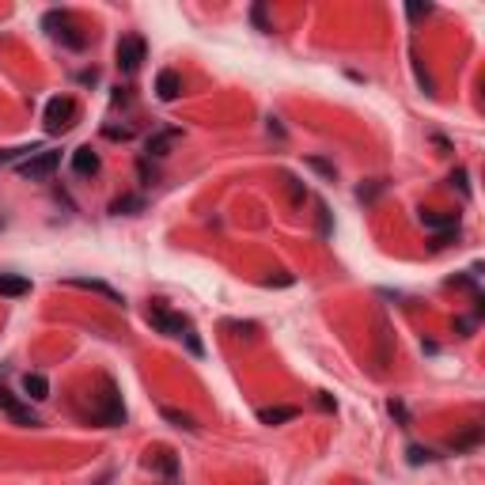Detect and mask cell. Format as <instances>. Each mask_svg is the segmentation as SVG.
I'll return each mask as SVG.
<instances>
[{"instance_id": "6da1fadb", "label": "cell", "mask_w": 485, "mask_h": 485, "mask_svg": "<svg viewBox=\"0 0 485 485\" xmlns=\"http://www.w3.org/2000/svg\"><path fill=\"white\" fill-rule=\"evenodd\" d=\"M57 163H61V152L42 148V152H34L31 160H23V163H19V175H23V178H31V182H42V178H50V175L57 171Z\"/></svg>"}, {"instance_id": "7a4b0ae2", "label": "cell", "mask_w": 485, "mask_h": 485, "mask_svg": "<svg viewBox=\"0 0 485 485\" xmlns=\"http://www.w3.org/2000/svg\"><path fill=\"white\" fill-rule=\"evenodd\" d=\"M144 53H148V46H144L141 34H121V42H118V68L121 72H137Z\"/></svg>"}, {"instance_id": "3957f363", "label": "cell", "mask_w": 485, "mask_h": 485, "mask_svg": "<svg viewBox=\"0 0 485 485\" xmlns=\"http://www.w3.org/2000/svg\"><path fill=\"white\" fill-rule=\"evenodd\" d=\"M72 118H76V103L72 99H53L46 106V129L50 133H65L72 126Z\"/></svg>"}, {"instance_id": "277c9868", "label": "cell", "mask_w": 485, "mask_h": 485, "mask_svg": "<svg viewBox=\"0 0 485 485\" xmlns=\"http://www.w3.org/2000/svg\"><path fill=\"white\" fill-rule=\"evenodd\" d=\"M148 326H152V330H160V334H171V337H182V334L190 330L182 315H171V311H163V307H152L148 311Z\"/></svg>"}, {"instance_id": "5b68a950", "label": "cell", "mask_w": 485, "mask_h": 485, "mask_svg": "<svg viewBox=\"0 0 485 485\" xmlns=\"http://www.w3.org/2000/svg\"><path fill=\"white\" fill-rule=\"evenodd\" d=\"M99 421L103 424H126V406H121V394H118V387L106 379V402H103V409H99Z\"/></svg>"}, {"instance_id": "8992f818", "label": "cell", "mask_w": 485, "mask_h": 485, "mask_svg": "<svg viewBox=\"0 0 485 485\" xmlns=\"http://www.w3.org/2000/svg\"><path fill=\"white\" fill-rule=\"evenodd\" d=\"M0 409H4V414H8L11 421H16V424H39V417H34L31 409L23 406L11 391H4V387H0Z\"/></svg>"}, {"instance_id": "52a82bcc", "label": "cell", "mask_w": 485, "mask_h": 485, "mask_svg": "<svg viewBox=\"0 0 485 485\" xmlns=\"http://www.w3.org/2000/svg\"><path fill=\"white\" fill-rule=\"evenodd\" d=\"M65 285H72V288H83V292H95V296H103V300L118 303V307H121V303H126V296H121V292H114V288L106 285V281H91V277H68Z\"/></svg>"}, {"instance_id": "ba28073f", "label": "cell", "mask_w": 485, "mask_h": 485, "mask_svg": "<svg viewBox=\"0 0 485 485\" xmlns=\"http://www.w3.org/2000/svg\"><path fill=\"white\" fill-rule=\"evenodd\" d=\"M178 91H182V80H178V72L163 68L160 76H155V95H160L163 103H175V99H178Z\"/></svg>"}, {"instance_id": "9c48e42d", "label": "cell", "mask_w": 485, "mask_h": 485, "mask_svg": "<svg viewBox=\"0 0 485 485\" xmlns=\"http://www.w3.org/2000/svg\"><path fill=\"white\" fill-rule=\"evenodd\" d=\"M23 394H27L31 402H46V398H50V379L39 372H27L23 375Z\"/></svg>"}, {"instance_id": "30bf717a", "label": "cell", "mask_w": 485, "mask_h": 485, "mask_svg": "<svg viewBox=\"0 0 485 485\" xmlns=\"http://www.w3.org/2000/svg\"><path fill=\"white\" fill-rule=\"evenodd\" d=\"M421 224L432 232H459V216L455 213H421Z\"/></svg>"}, {"instance_id": "8fae6325", "label": "cell", "mask_w": 485, "mask_h": 485, "mask_svg": "<svg viewBox=\"0 0 485 485\" xmlns=\"http://www.w3.org/2000/svg\"><path fill=\"white\" fill-rule=\"evenodd\" d=\"M178 141V129H163V133H152L148 137V155H155V160H163L167 152H171V144Z\"/></svg>"}, {"instance_id": "7c38bea8", "label": "cell", "mask_w": 485, "mask_h": 485, "mask_svg": "<svg viewBox=\"0 0 485 485\" xmlns=\"http://www.w3.org/2000/svg\"><path fill=\"white\" fill-rule=\"evenodd\" d=\"M31 292V281L19 273H0V296H27Z\"/></svg>"}, {"instance_id": "4fadbf2b", "label": "cell", "mask_w": 485, "mask_h": 485, "mask_svg": "<svg viewBox=\"0 0 485 485\" xmlns=\"http://www.w3.org/2000/svg\"><path fill=\"white\" fill-rule=\"evenodd\" d=\"M72 171L76 175H95L99 171V155H95L91 148H76L72 152Z\"/></svg>"}, {"instance_id": "5bb4252c", "label": "cell", "mask_w": 485, "mask_h": 485, "mask_svg": "<svg viewBox=\"0 0 485 485\" xmlns=\"http://www.w3.org/2000/svg\"><path fill=\"white\" fill-rule=\"evenodd\" d=\"M296 414H300L296 406H270V409H262L258 417H262L265 424H285V421H292Z\"/></svg>"}, {"instance_id": "9a60e30c", "label": "cell", "mask_w": 485, "mask_h": 485, "mask_svg": "<svg viewBox=\"0 0 485 485\" xmlns=\"http://www.w3.org/2000/svg\"><path fill=\"white\" fill-rule=\"evenodd\" d=\"M478 444H481V424H470L459 440H451V451H470V447H478Z\"/></svg>"}, {"instance_id": "2e32d148", "label": "cell", "mask_w": 485, "mask_h": 485, "mask_svg": "<svg viewBox=\"0 0 485 485\" xmlns=\"http://www.w3.org/2000/svg\"><path fill=\"white\" fill-rule=\"evenodd\" d=\"M141 209H144V201L133 198V193H129V198H118V201L111 205V213H118V216H121V213H141Z\"/></svg>"}, {"instance_id": "e0dca14e", "label": "cell", "mask_w": 485, "mask_h": 485, "mask_svg": "<svg viewBox=\"0 0 485 485\" xmlns=\"http://www.w3.org/2000/svg\"><path fill=\"white\" fill-rule=\"evenodd\" d=\"M160 470H163L167 478H175V474H178V459H175L171 451H160Z\"/></svg>"}, {"instance_id": "ac0fdd59", "label": "cell", "mask_w": 485, "mask_h": 485, "mask_svg": "<svg viewBox=\"0 0 485 485\" xmlns=\"http://www.w3.org/2000/svg\"><path fill=\"white\" fill-rule=\"evenodd\" d=\"M307 167H315V171H319L322 178H330V182H334V163H326V160H319V155H311Z\"/></svg>"}, {"instance_id": "d6986e66", "label": "cell", "mask_w": 485, "mask_h": 485, "mask_svg": "<svg viewBox=\"0 0 485 485\" xmlns=\"http://www.w3.org/2000/svg\"><path fill=\"white\" fill-rule=\"evenodd\" d=\"M163 417L171 421V424H178V429H193V421L186 414H178V409H163Z\"/></svg>"}, {"instance_id": "ffe728a7", "label": "cell", "mask_w": 485, "mask_h": 485, "mask_svg": "<svg viewBox=\"0 0 485 485\" xmlns=\"http://www.w3.org/2000/svg\"><path fill=\"white\" fill-rule=\"evenodd\" d=\"M429 459H432V451H429V447H409V463H414V466L429 463Z\"/></svg>"}, {"instance_id": "44dd1931", "label": "cell", "mask_w": 485, "mask_h": 485, "mask_svg": "<svg viewBox=\"0 0 485 485\" xmlns=\"http://www.w3.org/2000/svg\"><path fill=\"white\" fill-rule=\"evenodd\" d=\"M182 337H186V349H190L193 357H201V353H205V345H201V337H198V334H190V330H186Z\"/></svg>"}, {"instance_id": "7402d4cb", "label": "cell", "mask_w": 485, "mask_h": 485, "mask_svg": "<svg viewBox=\"0 0 485 485\" xmlns=\"http://www.w3.org/2000/svg\"><path fill=\"white\" fill-rule=\"evenodd\" d=\"M250 16H254V23H258V31H270V23H265V4H254Z\"/></svg>"}, {"instance_id": "603a6c76", "label": "cell", "mask_w": 485, "mask_h": 485, "mask_svg": "<svg viewBox=\"0 0 485 485\" xmlns=\"http://www.w3.org/2000/svg\"><path fill=\"white\" fill-rule=\"evenodd\" d=\"M106 137H111V141H129L133 129H126V126H121V129H118V126H106Z\"/></svg>"}, {"instance_id": "cb8c5ba5", "label": "cell", "mask_w": 485, "mask_h": 485, "mask_svg": "<svg viewBox=\"0 0 485 485\" xmlns=\"http://www.w3.org/2000/svg\"><path fill=\"white\" fill-rule=\"evenodd\" d=\"M319 232L330 235V209H326V205H319Z\"/></svg>"}, {"instance_id": "d4e9b609", "label": "cell", "mask_w": 485, "mask_h": 485, "mask_svg": "<svg viewBox=\"0 0 485 485\" xmlns=\"http://www.w3.org/2000/svg\"><path fill=\"white\" fill-rule=\"evenodd\" d=\"M391 417H398V421H402L406 429H409V414H406V406H402V402H391Z\"/></svg>"}, {"instance_id": "484cf974", "label": "cell", "mask_w": 485, "mask_h": 485, "mask_svg": "<svg viewBox=\"0 0 485 485\" xmlns=\"http://www.w3.org/2000/svg\"><path fill=\"white\" fill-rule=\"evenodd\" d=\"M451 182H459V190H463V198H470V182H466V171H455Z\"/></svg>"}, {"instance_id": "4316f807", "label": "cell", "mask_w": 485, "mask_h": 485, "mask_svg": "<svg viewBox=\"0 0 485 485\" xmlns=\"http://www.w3.org/2000/svg\"><path fill=\"white\" fill-rule=\"evenodd\" d=\"M406 11H409V19H421V16H429L432 8H429V4H409Z\"/></svg>"}]
</instances>
